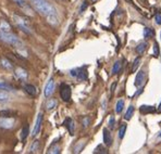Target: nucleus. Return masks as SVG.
Segmentation results:
<instances>
[{
    "label": "nucleus",
    "mask_w": 161,
    "mask_h": 154,
    "mask_svg": "<svg viewBox=\"0 0 161 154\" xmlns=\"http://www.w3.org/2000/svg\"><path fill=\"white\" fill-rule=\"evenodd\" d=\"M71 87L68 84H61L60 86V97L64 102H69L71 100Z\"/></svg>",
    "instance_id": "20e7f679"
},
{
    "label": "nucleus",
    "mask_w": 161,
    "mask_h": 154,
    "mask_svg": "<svg viewBox=\"0 0 161 154\" xmlns=\"http://www.w3.org/2000/svg\"><path fill=\"white\" fill-rule=\"evenodd\" d=\"M14 76L15 78H17L19 80L21 81H25L26 79H27V71L24 69H22V67H17V69L14 70Z\"/></svg>",
    "instance_id": "0eeeda50"
},
{
    "label": "nucleus",
    "mask_w": 161,
    "mask_h": 154,
    "mask_svg": "<svg viewBox=\"0 0 161 154\" xmlns=\"http://www.w3.org/2000/svg\"><path fill=\"white\" fill-rule=\"evenodd\" d=\"M126 128H127V126L125 124H122L120 126V128H119V137H120V139H123L125 133H126Z\"/></svg>",
    "instance_id": "cd10ccee"
},
{
    "label": "nucleus",
    "mask_w": 161,
    "mask_h": 154,
    "mask_svg": "<svg viewBox=\"0 0 161 154\" xmlns=\"http://www.w3.org/2000/svg\"><path fill=\"white\" fill-rule=\"evenodd\" d=\"M157 112H158V113H161V102H160L159 106H158V110H157Z\"/></svg>",
    "instance_id": "58836bf2"
},
{
    "label": "nucleus",
    "mask_w": 161,
    "mask_h": 154,
    "mask_svg": "<svg viewBox=\"0 0 161 154\" xmlns=\"http://www.w3.org/2000/svg\"><path fill=\"white\" fill-rule=\"evenodd\" d=\"M14 114V112L11 111V110H3V111L0 112V115L1 116H11Z\"/></svg>",
    "instance_id": "2f4dec72"
},
{
    "label": "nucleus",
    "mask_w": 161,
    "mask_h": 154,
    "mask_svg": "<svg viewBox=\"0 0 161 154\" xmlns=\"http://www.w3.org/2000/svg\"><path fill=\"white\" fill-rule=\"evenodd\" d=\"M140 64V57H138V58H136L135 60H134V62H133V66H132V73H135V72L137 71Z\"/></svg>",
    "instance_id": "c85d7f7f"
},
{
    "label": "nucleus",
    "mask_w": 161,
    "mask_h": 154,
    "mask_svg": "<svg viewBox=\"0 0 161 154\" xmlns=\"http://www.w3.org/2000/svg\"><path fill=\"white\" fill-rule=\"evenodd\" d=\"M154 56L157 58V57L160 56V51H159V45H158V43L156 41L155 43H154Z\"/></svg>",
    "instance_id": "7c9ffc66"
},
{
    "label": "nucleus",
    "mask_w": 161,
    "mask_h": 154,
    "mask_svg": "<svg viewBox=\"0 0 161 154\" xmlns=\"http://www.w3.org/2000/svg\"><path fill=\"white\" fill-rule=\"evenodd\" d=\"M133 113H134V106L133 105H130L129 109H127V111H126V113H125V115H124V120H130L132 118V116H133Z\"/></svg>",
    "instance_id": "393cba45"
},
{
    "label": "nucleus",
    "mask_w": 161,
    "mask_h": 154,
    "mask_svg": "<svg viewBox=\"0 0 161 154\" xmlns=\"http://www.w3.org/2000/svg\"><path fill=\"white\" fill-rule=\"evenodd\" d=\"M0 89H4L7 91H14L15 88L9 83H0Z\"/></svg>",
    "instance_id": "b1692460"
},
{
    "label": "nucleus",
    "mask_w": 161,
    "mask_h": 154,
    "mask_svg": "<svg viewBox=\"0 0 161 154\" xmlns=\"http://www.w3.org/2000/svg\"><path fill=\"white\" fill-rule=\"evenodd\" d=\"M140 112L142 114H149L155 112V106H150V105H142L140 107Z\"/></svg>",
    "instance_id": "a211bd4d"
},
{
    "label": "nucleus",
    "mask_w": 161,
    "mask_h": 154,
    "mask_svg": "<svg viewBox=\"0 0 161 154\" xmlns=\"http://www.w3.org/2000/svg\"><path fill=\"white\" fill-rule=\"evenodd\" d=\"M147 48H148V43H140L137 45V47L135 48L136 52H137L140 56H142V54H144L145 52H146Z\"/></svg>",
    "instance_id": "f3484780"
},
{
    "label": "nucleus",
    "mask_w": 161,
    "mask_h": 154,
    "mask_svg": "<svg viewBox=\"0 0 161 154\" xmlns=\"http://www.w3.org/2000/svg\"><path fill=\"white\" fill-rule=\"evenodd\" d=\"M109 127H110V129H113L114 128V116H111V117H110Z\"/></svg>",
    "instance_id": "c9c22d12"
},
{
    "label": "nucleus",
    "mask_w": 161,
    "mask_h": 154,
    "mask_svg": "<svg viewBox=\"0 0 161 154\" xmlns=\"http://www.w3.org/2000/svg\"><path fill=\"white\" fill-rule=\"evenodd\" d=\"M87 6H88L87 2L84 1V2H83V4H82V7H81V12H83V11H85V9L87 8Z\"/></svg>",
    "instance_id": "e433bc0d"
},
{
    "label": "nucleus",
    "mask_w": 161,
    "mask_h": 154,
    "mask_svg": "<svg viewBox=\"0 0 161 154\" xmlns=\"http://www.w3.org/2000/svg\"><path fill=\"white\" fill-rule=\"evenodd\" d=\"M0 66H2L3 69L8 70V71H11V70L14 69V65H13L12 61H10L8 58L0 59Z\"/></svg>",
    "instance_id": "ddd939ff"
},
{
    "label": "nucleus",
    "mask_w": 161,
    "mask_h": 154,
    "mask_svg": "<svg viewBox=\"0 0 161 154\" xmlns=\"http://www.w3.org/2000/svg\"><path fill=\"white\" fill-rule=\"evenodd\" d=\"M145 77H146V73H145V71L144 70H140V71L137 73V75H136L134 85H135L137 88H140L145 83Z\"/></svg>",
    "instance_id": "6e6552de"
},
{
    "label": "nucleus",
    "mask_w": 161,
    "mask_h": 154,
    "mask_svg": "<svg viewBox=\"0 0 161 154\" xmlns=\"http://www.w3.org/2000/svg\"><path fill=\"white\" fill-rule=\"evenodd\" d=\"M63 125L67 127V129L69 130V133L71 135H74V130H75V125H74V120L72 118L68 117L67 120L63 122Z\"/></svg>",
    "instance_id": "4468645a"
},
{
    "label": "nucleus",
    "mask_w": 161,
    "mask_h": 154,
    "mask_svg": "<svg viewBox=\"0 0 161 154\" xmlns=\"http://www.w3.org/2000/svg\"><path fill=\"white\" fill-rule=\"evenodd\" d=\"M28 134H30V128H28V125L25 124L22 128V131H21V139L22 141H25L26 138H27Z\"/></svg>",
    "instance_id": "aec40b11"
},
{
    "label": "nucleus",
    "mask_w": 161,
    "mask_h": 154,
    "mask_svg": "<svg viewBox=\"0 0 161 154\" xmlns=\"http://www.w3.org/2000/svg\"><path fill=\"white\" fill-rule=\"evenodd\" d=\"M23 89L24 91L26 92L27 94H30L31 97H35L37 94V89L35 86L31 85V84H26V85L23 86Z\"/></svg>",
    "instance_id": "2eb2a0df"
},
{
    "label": "nucleus",
    "mask_w": 161,
    "mask_h": 154,
    "mask_svg": "<svg viewBox=\"0 0 161 154\" xmlns=\"http://www.w3.org/2000/svg\"><path fill=\"white\" fill-rule=\"evenodd\" d=\"M155 20H156V23H157L158 25H161V12L160 11H158V12L156 13Z\"/></svg>",
    "instance_id": "f704fd0d"
},
{
    "label": "nucleus",
    "mask_w": 161,
    "mask_h": 154,
    "mask_svg": "<svg viewBox=\"0 0 161 154\" xmlns=\"http://www.w3.org/2000/svg\"><path fill=\"white\" fill-rule=\"evenodd\" d=\"M0 40L4 41V43H9L11 46H14L15 48H23V43L20 40V38L13 33H2L0 32Z\"/></svg>",
    "instance_id": "f03ea898"
},
{
    "label": "nucleus",
    "mask_w": 161,
    "mask_h": 154,
    "mask_svg": "<svg viewBox=\"0 0 161 154\" xmlns=\"http://www.w3.org/2000/svg\"><path fill=\"white\" fill-rule=\"evenodd\" d=\"M57 104H58V102H57L56 99H49V100L47 101V103H46V109H47L48 111L54 110V107L57 106Z\"/></svg>",
    "instance_id": "412c9836"
},
{
    "label": "nucleus",
    "mask_w": 161,
    "mask_h": 154,
    "mask_svg": "<svg viewBox=\"0 0 161 154\" xmlns=\"http://www.w3.org/2000/svg\"><path fill=\"white\" fill-rule=\"evenodd\" d=\"M15 120L11 116H1L0 117V128L12 129L14 127Z\"/></svg>",
    "instance_id": "39448f33"
},
{
    "label": "nucleus",
    "mask_w": 161,
    "mask_h": 154,
    "mask_svg": "<svg viewBox=\"0 0 161 154\" xmlns=\"http://www.w3.org/2000/svg\"><path fill=\"white\" fill-rule=\"evenodd\" d=\"M14 20L20 29L23 30L25 34H31V33H32V28H31L30 22L27 21L26 17L21 16V15H14Z\"/></svg>",
    "instance_id": "7ed1b4c3"
},
{
    "label": "nucleus",
    "mask_w": 161,
    "mask_h": 154,
    "mask_svg": "<svg viewBox=\"0 0 161 154\" xmlns=\"http://www.w3.org/2000/svg\"><path fill=\"white\" fill-rule=\"evenodd\" d=\"M116 83H113V84H112V86H111V90H110V91H111V97L113 96V92H114V88H116Z\"/></svg>",
    "instance_id": "4c0bfd02"
},
{
    "label": "nucleus",
    "mask_w": 161,
    "mask_h": 154,
    "mask_svg": "<svg viewBox=\"0 0 161 154\" xmlns=\"http://www.w3.org/2000/svg\"><path fill=\"white\" fill-rule=\"evenodd\" d=\"M10 99V94L7 90L0 89V102H7Z\"/></svg>",
    "instance_id": "6ab92c4d"
},
{
    "label": "nucleus",
    "mask_w": 161,
    "mask_h": 154,
    "mask_svg": "<svg viewBox=\"0 0 161 154\" xmlns=\"http://www.w3.org/2000/svg\"><path fill=\"white\" fill-rule=\"evenodd\" d=\"M123 107H124V101H123V100L118 101L116 104V113L120 114L121 112L123 111Z\"/></svg>",
    "instance_id": "bb28decb"
},
{
    "label": "nucleus",
    "mask_w": 161,
    "mask_h": 154,
    "mask_svg": "<svg viewBox=\"0 0 161 154\" xmlns=\"http://www.w3.org/2000/svg\"><path fill=\"white\" fill-rule=\"evenodd\" d=\"M155 36V30L153 28H149V27H145L144 28V37L146 39H149L151 37Z\"/></svg>",
    "instance_id": "4be33fe9"
},
{
    "label": "nucleus",
    "mask_w": 161,
    "mask_h": 154,
    "mask_svg": "<svg viewBox=\"0 0 161 154\" xmlns=\"http://www.w3.org/2000/svg\"><path fill=\"white\" fill-rule=\"evenodd\" d=\"M38 150H39V141L36 140V141L33 142V144L31 146L30 153H36V152H38Z\"/></svg>",
    "instance_id": "a878e982"
},
{
    "label": "nucleus",
    "mask_w": 161,
    "mask_h": 154,
    "mask_svg": "<svg viewBox=\"0 0 161 154\" xmlns=\"http://www.w3.org/2000/svg\"><path fill=\"white\" fill-rule=\"evenodd\" d=\"M98 0H92V2H97Z\"/></svg>",
    "instance_id": "ea45409f"
},
{
    "label": "nucleus",
    "mask_w": 161,
    "mask_h": 154,
    "mask_svg": "<svg viewBox=\"0 0 161 154\" xmlns=\"http://www.w3.org/2000/svg\"><path fill=\"white\" fill-rule=\"evenodd\" d=\"M121 69H122V64H121L120 61H116L113 64V67H112V75H116L118 73H120Z\"/></svg>",
    "instance_id": "5701e85b"
},
{
    "label": "nucleus",
    "mask_w": 161,
    "mask_h": 154,
    "mask_svg": "<svg viewBox=\"0 0 161 154\" xmlns=\"http://www.w3.org/2000/svg\"><path fill=\"white\" fill-rule=\"evenodd\" d=\"M89 123H90V118L89 117H84L83 120H82V124H83V127L84 128H86V127H88V125H89Z\"/></svg>",
    "instance_id": "72a5a7b5"
},
{
    "label": "nucleus",
    "mask_w": 161,
    "mask_h": 154,
    "mask_svg": "<svg viewBox=\"0 0 161 154\" xmlns=\"http://www.w3.org/2000/svg\"><path fill=\"white\" fill-rule=\"evenodd\" d=\"M13 1H14L15 3H17V6L20 7V8H21L22 10L27 11V14L28 15H31V16H33V15H34V13H33L32 9H31L30 6H28V4L26 3L25 0H13Z\"/></svg>",
    "instance_id": "9d476101"
},
{
    "label": "nucleus",
    "mask_w": 161,
    "mask_h": 154,
    "mask_svg": "<svg viewBox=\"0 0 161 154\" xmlns=\"http://www.w3.org/2000/svg\"><path fill=\"white\" fill-rule=\"evenodd\" d=\"M48 153H54V154L60 153V147L54 144V146H51L49 148V150H48Z\"/></svg>",
    "instance_id": "c756f323"
},
{
    "label": "nucleus",
    "mask_w": 161,
    "mask_h": 154,
    "mask_svg": "<svg viewBox=\"0 0 161 154\" xmlns=\"http://www.w3.org/2000/svg\"><path fill=\"white\" fill-rule=\"evenodd\" d=\"M0 32L2 33H13L12 32V25L9 23L7 20L0 19Z\"/></svg>",
    "instance_id": "f8f14e48"
},
{
    "label": "nucleus",
    "mask_w": 161,
    "mask_h": 154,
    "mask_svg": "<svg viewBox=\"0 0 161 154\" xmlns=\"http://www.w3.org/2000/svg\"><path fill=\"white\" fill-rule=\"evenodd\" d=\"M103 142L107 147H110L112 144V137H111V134L109 133L107 128L103 129Z\"/></svg>",
    "instance_id": "dca6fc26"
},
{
    "label": "nucleus",
    "mask_w": 161,
    "mask_h": 154,
    "mask_svg": "<svg viewBox=\"0 0 161 154\" xmlns=\"http://www.w3.org/2000/svg\"><path fill=\"white\" fill-rule=\"evenodd\" d=\"M30 1L31 4L33 6V8L38 13H40L41 15H44L48 20H50L49 22H51V20H56L57 17L56 9L47 0H30Z\"/></svg>",
    "instance_id": "f257e3e1"
},
{
    "label": "nucleus",
    "mask_w": 161,
    "mask_h": 154,
    "mask_svg": "<svg viewBox=\"0 0 161 154\" xmlns=\"http://www.w3.org/2000/svg\"><path fill=\"white\" fill-rule=\"evenodd\" d=\"M54 80L51 78L49 79V81H48L45 87V90H44V93H45L46 98H49V97L54 93Z\"/></svg>",
    "instance_id": "9b49d317"
},
{
    "label": "nucleus",
    "mask_w": 161,
    "mask_h": 154,
    "mask_svg": "<svg viewBox=\"0 0 161 154\" xmlns=\"http://www.w3.org/2000/svg\"><path fill=\"white\" fill-rule=\"evenodd\" d=\"M94 153H107V149H105L102 146H98L96 149H95Z\"/></svg>",
    "instance_id": "473e14b6"
},
{
    "label": "nucleus",
    "mask_w": 161,
    "mask_h": 154,
    "mask_svg": "<svg viewBox=\"0 0 161 154\" xmlns=\"http://www.w3.org/2000/svg\"><path fill=\"white\" fill-rule=\"evenodd\" d=\"M158 137H159V138H161V133L159 134V135H158Z\"/></svg>",
    "instance_id": "a19ab883"
},
{
    "label": "nucleus",
    "mask_w": 161,
    "mask_h": 154,
    "mask_svg": "<svg viewBox=\"0 0 161 154\" xmlns=\"http://www.w3.org/2000/svg\"><path fill=\"white\" fill-rule=\"evenodd\" d=\"M41 124H43V113H39L38 116H37L36 123H35L34 129H33V133H32L33 137H35L36 135H38V133L40 131V128H41Z\"/></svg>",
    "instance_id": "1a4fd4ad"
},
{
    "label": "nucleus",
    "mask_w": 161,
    "mask_h": 154,
    "mask_svg": "<svg viewBox=\"0 0 161 154\" xmlns=\"http://www.w3.org/2000/svg\"><path fill=\"white\" fill-rule=\"evenodd\" d=\"M86 69H87V66L74 69L70 72V74H71V76L76 77L78 80H86L87 79V71H86Z\"/></svg>",
    "instance_id": "423d86ee"
}]
</instances>
